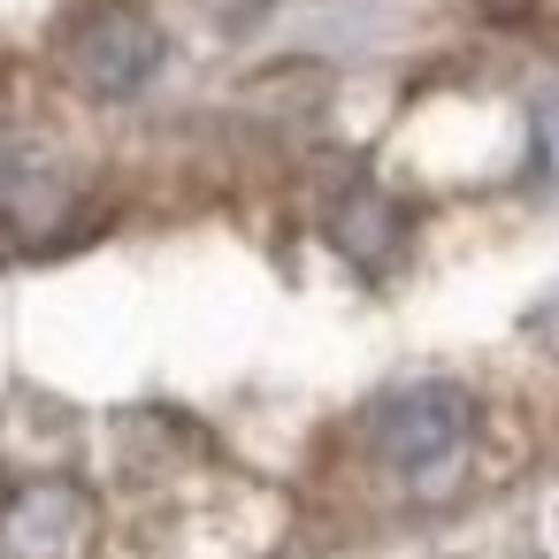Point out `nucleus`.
Segmentation results:
<instances>
[{"label": "nucleus", "mask_w": 559, "mask_h": 559, "mask_svg": "<svg viewBox=\"0 0 559 559\" xmlns=\"http://www.w3.org/2000/svg\"><path fill=\"white\" fill-rule=\"evenodd\" d=\"M368 437H376V460H383L391 475L429 483V475H444V467L467 452V437H475V399H467L460 383H406V391H391V399L376 406Z\"/></svg>", "instance_id": "obj_1"}, {"label": "nucleus", "mask_w": 559, "mask_h": 559, "mask_svg": "<svg viewBox=\"0 0 559 559\" xmlns=\"http://www.w3.org/2000/svg\"><path fill=\"white\" fill-rule=\"evenodd\" d=\"M62 62L85 93L100 100H131L154 70H162V24L139 0H85L62 24Z\"/></svg>", "instance_id": "obj_2"}, {"label": "nucleus", "mask_w": 559, "mask_h": 559, "mask_svg": "<svg viewBox=\"0 0 559 559\" xmlns=\"http://www.w3.org/2000/svg\"><path fill=\"white\" fill-rule=\"evenodd\" d=\"M0 544H9V559H85L93 544V506L85 490L70 483H32L9 521H0Z\"/></svg>", "instance_id": "obj_3"}, {"label": "nucleus", "mask_w": 559, "mask_h": 559, "mask_svg": "<svg viewBox=\"0 0 559 559\" xmlns=\"http://www.w3.org/2000/svg\"><path fill=\"white\" fill-rule=\"evenodd\" d=\"M536 146H544V162H551V177H559V100L536 116Z\"/></svg>", "instance_id": "obj_4"}]
</instances>
